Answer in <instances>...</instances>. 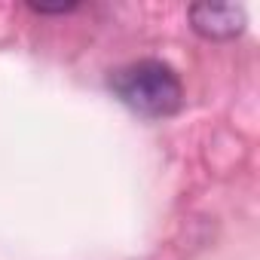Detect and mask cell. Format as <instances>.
Masks as SVG:
<instances>
[{"label":"cell","instance_id":"cell-1","mask_svg":"<svg viewBox=\"0 0 260 260\" xmlns=\"http://www.w3.org/2000/svg\"><path fill=\"white\" fill-rule=\"evenodd\" d=\"M110 92L144 119H162L181 110L184 86L181 77L156 58H141L122 64L110 74Z\"/></svg>","mask_w":260,"mask_h":260},{"label":"cell","instance_id":"cell-2","mask_svg":"<svg viewBox=\"0 0 260 260\" xmlns=\"http://www.w3.org/2000/svg\"><path fill=\"white\" fill-rule=\"evenodd\" d=\"M187 16H190L193 31L205 40H230V37H239L245 31V10L236 4L202 0V4H193L187 10Z\"/></svg>","mask_w":260,"mask_h":260},{"label":"cell","instance_id":"cell-3","mask_svg":"<svg viewBox=\"0 0 260 260\" xmlns=\"http://www.w3.org/2000/svg\"><path fill=\"white\" fill-rule=\"evenodd\" d=\"M34 13H40V16H61V13H71V10H77V4H55V7H49V4H28Z\"/></svg>","mask_w":260,"mask_h":260}]
</instances>
